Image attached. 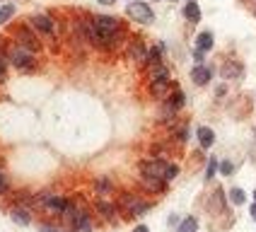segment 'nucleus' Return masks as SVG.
<instances>
[{"instance_id":"72a5a7b5","label":"nucleus","mask_w":256,"mask_h":232,"mask_svg":"<svg viewBox=\"0 0 256 232\" xmlns=\"http://www.w3.org/2000/svg\"><path fill=\"white\" fill-rule=\"evenodd\" d=\"M5 78V66H2V60H0V80Z\"/></svg>"},{"instance_id":"a878e982","label":"nucleus","mask_w":256,"mask_h":232,"mask_svg":"<svg viewBox=\"0 0 256 232\" xmlns=\"http://www.w3.org/2000/svg\"><path fill=\"white\" fill-rule=\"evenodd\" d=\"M176 140H179V143H186V140H188V128H179V130H176Z\"/></svg>"},{"instance_id":"f03ea898","label":"nucleus","mask_w":256,"mask_h":232,"mask_svg":"<svg viewBox=\"0 0 256 232\" xmlns=\"http://www.w3.org/2000/svg\"><path fill=\"white\" fill-rule=\"evenodd\" d=\"M167 170H170V162H164V160H142L138 164L140 176H155L162 182H167Z\"/></svg>"},{"instance_id":"7ed1b4c3","label":"nucleus","mask_w":256,"mask_h":232,"mask_svg":"<svg viewBox=\"0 0 256 232\" xmlns=\"http://www.w3.org/2000/svg\"><path fill=\"white\" fill-rule=\"evenodd\" d=\"M121 206L126 208L130 216H145V213L152 208V203H148V201H142V198H138L136 194H126V196L121 198Z\"/></svg>"},{"instance_id":"f8f14e48","label":"nucleus","mask_w":256,"mask_h":232,"mask_svg":"<svg viewBox=\"0 0 256 232\" xmlns=\"http://www.w3.org/2000/svg\"><path fill=\"white\" fill-rule=\"evenodd\" d=\"M32 24L44 32V34H51L54 32V20L51 17H46V14H36V17H32Z\"/></svg>"},{"instance_id":"e433bc0d","label":"nucleus","mask_w":256,"mask_h":232,"mask_svg":"<svg viewBox=\"0 0 256 232\" xmlns=\"http://www.w3.org/2000/svg\"><path fill=\"white\" fill-rule=\"evenodd\" d=\"M172 2H174V0H172Z\"/></svg>"},{"instance_id":"1a4fd4ad","label":"nucleus","mask_w":256,"mask_h":232,"mask_svg":"<svg viewBox=\"0 0 256 232\" xmlns=\"http://www.w3.org/2000/svg\"><path fill=\"white\" fill-rule=\"evenodd\" d=\"M17 42H20V46H24L29 51H39V42H36V36H34L27 27L17 29Z\"/></svg>"},{"instance_id":"cd10ccee","label":"nucleus","mask_w":256,"mask_h":232,"mask_svg":"<svg viewBox=\"0 0 256 232\" xmlns=\"http://www.w3.org/2000/svg\"><path fill=\"white\" fill-rule=\"evenodd\" d=\"M194 60H196V66H200V63L206 60V51H198V48H196V51H194Z\"/></svg>"},{"instance_id":"b1692460","label":"nucleus","mask_w":256,"mask_h":232,"mask_svg":"<svg viewBox=\"0 0 256 232\" xmlns=\"http://www.w3.org/2000/svg\"><path fill=\"white\" fill-rule=\"evenodd\" d=\"M215 170H218V160L210 158V162H208V170H206V179H213V176H215Z\"/></svg>"},{"instance_id":"c9c22d12","label":"nucleus","mask_w":256,"mask_h":232,"mask_svg":"<svg viewBox=\"0 0 256 232\" xmlns=\"http://www.w3.org/2000/svg\"><path fill=\"white\" fill-rule=\"evenodd\" d=\"M254 203H256V191H254Z\"/></svg>"},{"instance_id":"393cba45","label":"nucleus","mask_w":256,"mask_h":232,"mask_svg":"<svg viewBox=\"0 0 256 232\" xmlns=\"http://www.w3.org/2000/svg\"><path fill=\"white\" fill-rule=\"evenodd\" d=\"M106 191H112V184L106 179H100L97 182V194H106Z\"/></svg>"},{"instance_id":"6e6552de","label":"nucleus","mask_w":256,"mask_h":232,"mask_svg":"<svg viewBox=\"0 0 256 232\" xmlns=\"http://www.w3.org/2000/svg\"><path fill=\"white\" fill-rule=\"evenodd\" d=\"M210 78H213V70H210L208 66H203V63L191 70V82L198 85V87H206L208 82H210Z\"/></svg>"},{"instance_id":"f257e3e1","label":"nucleus","mask_w":256,"mask_h":232,"mask_svg":"<svg viewBox=\"0 0 256 232\" xmlns=\"http://www.w3.org/2000/svg\"><path fill=\"white\" fill-rule=\"evenodd\" d=\"M126 14L133 20V22H138V24H152V22H155V12H152V8H150L148 2H142V0H133V2H128Z\"/></svg>"},{"instance_id":"4468645a","label":"nucleus","mask_w":256,"mask_h":232,"mask_svg":"<svg viewBox=\"0 0 256 232\" xmlns=\"http://www.w3.org/2000/svg\"><path fill=\"white\" fill-rule=\"evenodd\" d=\"M213 44H215V39H213V32H200L198 36H196V48L198 51H210L213 48Z\"/></svg>"},{"instance_id":"9d476101","label":"nucleus","mask_w":256,"mask_h":232,"mask_svg":"<svg viewBox=\"0 0 256 232\" xmlns=\"http://www.w3.org/2000/svg\"><path fill=\"white\" fill-rule=\"evenodd\" d=\"M196 136H198V143L200 148H210V145L215 143V130L210 128V126H198V130H196Z\"/></svg>"},{"instance_id":"20e7f679","label":"nucleus","mask_w":256,"mask_h":232,"mask_svg":"<svg viewBox=\"0 0 256 232\" xmlns=\"http://www.w3.org/2000/svg\"><path fill=\"white\" fill-rule=\"evenodd\" d=\"M12 66L14 68H20V70H32L34 68V56H32V51L29 48H24V46H17L12 51Z\"/></svg>"},{"instance_id":"9b49d317","label":"nucleus","mask_w":256,"mask_h":232,"mask_svg":"<svg viewBox=\"0 0 256 232\" xmlns=\"http://www.w3.org/2000/svg\"><path fill=\"white\" fill-rule=\"evenodd\" d=\"M184 17L188 20V22H200V8H198V2L196 0H186V5H184Z\"/></svg>"},{"instance_id":"39448f33","label":"nucleus","mask_w":256,"mask_h":232,"mask_svg":"<svg viewBox=\"0 0 256 232\" xmlns=\"http://www.w3.org/2000/svg\"><path fill=\"white\" fill-rule=\"evenodd\" d=\"M220 75H222L225 80H242L244 78V63L242 60H237V58H230V60L222 63Z\"/></svg>"},{"instance_id":"dca6fc26","label":"nucleus","mask_w":256,"mask_h":232,"mask_svg":"<svg viewBox=\"0 0 256 232\" xmlns=\"http://www.w3.org/2000/svg\"><path fill=\"white\" fill-rule=\"evenodd\" d=\"M10 216H12V220L17 222V225H29V222H32V213L24 210V208H20V206L10 210Z\"/></svg>"},{"instance_id":"412c9836","label":"nucleus","mask_w":256,"mask_h":232,"mask_svg":"<svg viewBox=\"0 0 256 232\" xmlns=\"http://www.w3.org/2000/svg\"><path fill=\"white\" fill-rule=\"evenodd\" d=\"M230 201L234 203V206H242V203L246 201V194H244L240 186H234L232 191H230Z\"/></svg>"},{"instance_id":"c756f323","label":"nucleus","mask_w":256,"mask_h":232,"mask_svg":"<svg viewBox=\"0 0 256 232\" xmlns=\"http://www.w3.org/2000/svg\"><path fill=\"white\" fill-rule=\"evenodd\" d=\"M8 191V179H5V174L0 172V194H5Z\"/></svg>"},{"instance_id":"2eb2a0df","label":"nucleus","mask_w":256,"mask_h":232,"mask_svg":"<svg viewBox=\"0 0 256 232\" xmlns=\"http://www.w3.org/2000/svg\"><path fill=\"white\" fill-rule=\"evenodd\" d=\"M162 54H164V44H157L155 48H150V51H148V60H145V63H148L150 68L162 66Z\"/></svg>"},{"instance_id":"6ab92c4d","label":"nucleus","mask_w":256,"mask_h":232,"mask_svg":"<svg viewBox=\"0 0 256 232\" xmlns=\"http://www.w3.org/2000/svg\"><path fill=\"white\" fill-rule=\"evenodd\" d=\"M140 179H142V184H145V186L152 188V191H157V194H160V191L164 188V184H167V182H162V179H155V176H140Z\"/></svg>"},{"instance_id":"aec40b11","label":"nucleus","mask_w":256,"mask_h":232,"mask_svg":"<svg viewBox=\"0 0 256 232\" xmlns=\"http://www.w3.org/2000/svg\"><path fill=\"white\" fill-rule=\"evenodd\" d=\"M170 104L176 109V112H179V109L186 104V94L182 92V90H174V92H172V97H170Z\"/></svg>"},{"instance_id":"ddd939ff","label":"nucleus","mask_w":256,"mask_h":232,"mask_svg":"<svg viewBox=\"0 0 256 232\" xmlns=\"http://www.w3.org/2000/svg\"><path fill=\"white\" fill-rule=\"evenodd\" d=\"M170 78H164V80H150V92H152V97H167V90H170Z\"/></svg>"},{"instance_id":"4be33fe9","label":"nucleus","mask_w":256,"mask_h":232,"mask_svg":"<svg viewBox=\"0 0 256 232\" xmlns=\"http://www.w3.org/2000/svg\"><path fill=\"white\" fill-rule=\"evenodd\" d=\"M218 170H220V174H225V176H230V174L234 172V164H232L230 160H222V162L218 164Z\"/></svg>"},{"instance_id":"c85d7f7f","label":"nucleus","mask_w":256,"mask_h":232,"mask_svg":"<svg viewBox=\"0 0 256 232\" xmlns=\"http://www.w3.org/2000/svg\"><path fill=\"white\" fill-rule=\"evenodd\" d=\"M244 5H246V10L256 17V0H244Z\"/></svg>"},{"instance_id":"a211bd4d","label":"nucleus","mask_w":256,"mask_h":232,"mask_svg":"<svg viewBox=\"0 0 256 232\" xmlns=\"http://www.w3.org/2000/svg\"><path fill=\"white\" fill-rule=\"evenodd\" d=\"M97 210H100L104 218H109V220H114V218H116V206H114V203L97 201Z\"/></svg>"},{"instance_id":"473e14b6","label":"nucleus","mask_w":256,"mask_h":232,"mask_svg":"<svg viewBox=\"0 0 256 232\" xmlns=\"http://www.w3.org/2000/svg\"><path fill=\"white\" fill-rule=\"evenodd\" d=\"M97 2H100V5H114L116 0H97Z\"/></svg>"},{"instance_id":"0eeeda50","label":"nucleus","mask_w":256,"mask_h":232,"mask_svg":"<svg viewBox=\"0 0 256 232\" xmlns=\"http://www.w3.org/2000/svg\"><path fill=\"white\" fill-rule=\"evenodd\" d=\"M148 46L142 44V39H133L130 42V46H128V58H133L136 63H145L148 60Z\"/></svg>"},{"instance_id":"5701e85b","label":"nucleus","mask_w":256,"mask_h":232,"mask_svg":"<svg viewBox=\"0 0 256 232\" xmlns=\"http://www.w3.org/2000/svg\"><path fill=\"white\" fill-rule=\"evenodd\" d=\"M12 12H14V5H5V8L0 10V24H5V22L12 17Z\"/></svg>"},{"instance_id":"7c9ffc66","label":"nucleus","mask_w":256,"mask_h":232,"mask_svg":"<svg viewBox=\"0 0 256 232\" xmlns=\"http://www.w3.org/2000/svg\"><path fill=\"white\" fill-rule=\"evenodd\" d=\"M42 232H66V230H60V228H54V225H44Z\"/></svg>"},{"instance_id":"2f4dec72","label":"nucleus","mask_w":256,"mask_h":232,"mask_svg":"<svg viewBox=\"0 0 256 232\" xmlns=\"http://www.w3.org/2000/svg\"><path fill=\"white\" fill-rule=\"evenodd\" d=\"M133 232H150V230H148V225H138Z\"/></svg>"},{"instance_id":"423d86ee","label":"nucleus","mask_w":256,"mask_h":232,"mask_svg":"<svg viewBox=\"0 0 256 232\" xmlns=\"http://www.w3.org/2000/svg\"><path fill=\"white\" fill-rule=\"evenodd\" d=\"M42 203L48 208V210H51V213H58V216H66V213H68V208H70V203L66 201V198L54 196V194H44Z\"/></svg>"},{"instance_id":"f704fd0d","label":"nucleus","mask_w":256,"mask_h":232,"mask_svg":"<svg viewBox=\"0 0 256 232\" xmlns=\"http://www.w3.org/2000/svg\"><path fill=\"white\" fill-rule=\"evenodd\" d=\"M252 218H254V220H256V203H254V206H252Z\"/></svg>"},{"instance_id":"f3484780","label":"nucleus","mask_w":256,"mask_h":232,"mask_svg":"<svg viewBox=\"0 0 256 232\" xmlns=\"http://www.w3.org/2000/svg\"><path fill=\"white\" fill-rule=\"evenodd\" d=\"M176 232H198V218L194 216H186L182 222H179V228Z\"/></svg>"},{"instance_id":"bb28decb","label":"nucleus","mask_w":256,"mask_h":232,"mask_svg":"<svg viewBox=\"0 0 256 232\" xmlns=\"http://www.w3.org/2000/svg\"><path fill=\"white\" fill-rule=\"evenodd\" d=\"M176 174H179V167H176V164H172V162H170V170H167V182H172V179H174Z\"/></svg>"}]
</instances>
